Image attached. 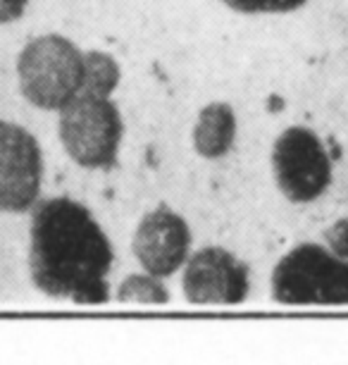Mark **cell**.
Instances as JSON below:
<instances>
[{"instance_id": "1", "label": "cell", "mask_w": 348, "mask_h": 365, "mask_svg": "<svg viewBox=\"0 0 348 365\" xmlns=\"http://www.w3.org/2000/svg\"><path fill=\"white\" fill-rule=\"evenodd\" d=\"M29 270L41 292L77 303H107L112 246L95 217L72 198L33 205Z\"/></svg>"}, {"instance_id": "2", "label": "cell", "mask_w": 348, "mask_h": 365, "mask_svg": "<svg viewBox=\"0 0 348 365\" xmlns=\"http://www.w3.org/2000/svg\"><path fill=\"white\" fill-rule=\"evenodd\" d=\"M19 91L41 110H63L84 91V53L70 38L46 34L17 58Z\"/></svg>"}, {"instance_id": "3", "label": "cell", "mask_w": 348, "mask_h": 365, "mask_svg": "<svg viewBox=\"0 0 348 365\" xmlns=\"http://www.w3.org/2000/svg\"><path fill=\"white\" fill-rule=\"evenodd\" d=\"M272 296L286 306L348 303V260L317 244H301L272 272Z\"/></svg>"}, {"instance_id": "4", "label": "cell", "mask_w": 348, "mask_h": 365, "mask_svg": "<svg viewBox=\"0 0 348 365\" xmlns=\"http://www.w3.org/2000/svg\"><path fill=\"white\" fill-rule=\"evenodd\" d=\"M60 141L67 155L86 170H107L117 160L122 117L115 103L81 91L60 110Z\"/></svg>"}, {"instance_id": "5", "label": "cell", "mask_w": 348, "mask_h": 365, "mask_svg": "<svg viewBox=\"0 0 348 365\" xmlns=\"http://www.w3.org/2000/svg\"><path fill=\"white\" fill-rule=\"evenodd\" d=\"M272 175L291 203H312L329 189L332 160L315 132L289 127L272 146Z\"/></svg>"}, {"instance_id": "6", "label": "cell", "mask_w": 348, "mask_h": 365, "mask_svg": "<svg viewBox=\"0 0 348 365\" xmlns=\"http://www.w3.org/2000/svg\"><path fill=\"white\" fill-rule=\"evenodd\" d=\"M43 158L36 136L0 122V212H26L38 201Z\"/></svg>"}, {"instance_id": "7", "label": "cell", "mask_w": 348, "mask_h": 365, "mask_svg": "<svg viewBox=\"0 0 348 365\" xmlns=\"http://www.w3.org/2000/svg\"><path fill=\"white\" fill-rule=\"evenodd\" d=\"M181 287L196 306H236L248 296V267L227 249L208 246L189 258Z\"/></svg>"}, {"instance_id": "8", "label": "cell", "mask_w": 348, "mask_h": 365, "mask_svg": "<svg viewBox=\"0 0 348 365\" xmlns=\"http://www.w3.org/2000/svg\"><path fill=\"white\" fill-rule=\"evenodd\" d=\"M132 249L146 272L169 277L186 263L191 249L189 225L165 205L148 212L136 227Z\"/></svg>"}, {"instance_id": "9", "label": "cell", "mask_w": 348, "mask_h": 365, "mask_svg": "<svg viewBox=\"0 0 348 365\" xmlns=\"http://www.w3.org/2000/svg\"><path fill=\"white\" fill-rule=\"evenodd\" d=\"M236 136V115L227 103H210L201 110L194 127V148L198 155L215 160L229 153Z\"/></svg>"}, {"instance_id": "10", "label": "cell", "mask_w": 348, "mask_h": 365, "mask_svg": "<svg viewBox=\"0 0 348 365\" xmlns=\"http://www.w3.org/2000/svg\"><path fill=\"white\" fill-rule=\"evenodd\" d=\"M120 84V65L103 51L84 53V91L110 98Z\"/></svg>"}, {"instance_id": "11", "label": "cell", "mask_w": 348, "mask_h": 365, "mask_svg": "<svg viewBox=\"0 0 348 365\" xmlns=\"http://www.w3.org/2000/svg\"><path fill=\"white\" fill-rule=\"evenodd\" d=\"M117 301L122 303H167L169 292L162 284V277H155L151 272L129 274V277L117 287Z\"/></svg>"}, {"instance_id": "12", "label": "cell", "mask_w": 348, "mask_h": 365, "mask_svg": "<svg viewBox=\"0 0 348 365\" xmlns=\"http://www.w3.org/2000/svg\"><path fill=\"white\" fill-rule=\"evenodd\" d=\"M222 3L243 15H282L303 8L308 0H222Z\"/></svg>"}, {"instance_id": "13", "label": "cell", "mask_w": 348, "mask_h": 365, "mask_svg": "<svg viewBox=\"0 0 348 365\" xmlns=\"http://www.w3.org/2000/svg\"><path fill=\"white\" fill-rule=\"evenodd\" d=\"M325 239H327V249H329L334 256L348 260V220L334 222L329 230L325 232Z\"/></svg>"}, {"instance_id": "14", "label": "cell", "mask_w": 348, "mask_h": 365, "mask_svg": "<svg viewBox=\"0 0 348 365\" xmlns=\"http://www.w3.org/2000/svg\"><path fill=\"white\" fill-rule=\"evenodd\" d=\"M29 0H0V24H10L24 15Z\"/></svg>"}]
</instances>
